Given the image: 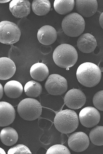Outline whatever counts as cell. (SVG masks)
I'll return each mask as SVG.
<instances>
[{
  "instance_id": "9a60e30c",
  "label": "cell",
  "mask_w": 103,
  "mask_h": 154,
  "mask_svg": "<svg viewBox=\"0 0 103 154\" xmlns=\"http://www.w3.org/2000/svg\"><path fill=\"white\" fill-rule=\"evenodd\" d=\"M77 47L82 52L89 54L94 51L97 46L95 37L89 33L83 34L78 38Z\"/></svg>"
},
{
  "instance_id": "5bb4252c",
  "label": "cell",
  "mask_w": 103,
  "mask_h": 154,
  "mask_svg": "<svg viewBox=\"0 0 103 154\" xmlns=\"http://www.w3.org/2000/svg\"><path fill=\"white\" fill-rule=\"evenodd\" d=\"M57 33L55 29L50 26L42 27L38 30V40L41 44L46 45H51L57 39Z\"/></svg>"
},
{
  "instance_id": "7c38bea8",
  "label": "cell",
  "mask_w": 103,
  "mask_h": 154,
  "mask_svg": "<svg viewBox=\"0 0 103 154\" xmlns=\"http://www.w3.org/2000/svg\"><path fill=\"white\" fill-rule=\"evenodd\" d=\"M16 115L12 105L6 102H0V126L6 127L11 124L15 119Z\"/></svg>"
},
{
  "instance_id": "ffe728a7",
  "label": "cell",
  "mask_w": 103,
  "mask_h": 154,
  "mask_svg": "<svg viewBox=\"0 0 103 154\" xmlns=\"http://www.w3.org/2000/svg\"><path fill=\"white\" fill-rule=\"evenodd\" d=\"M33 11L36 15L43 16L46 15L51 10L50 2L47 0H35L32 2Z\"/></svg>"
},
{
  "instance_id": "e0dca14e",
  "label": "cell",
  "mask_w": 103,
  "mask_h": 154,
  "mask_svg": "<svg viewBox=\"0 0 103 154\" xmlns=\"http://www.w3.org/2000/svg\"><path fill=\"white\" fill-rule=\"evenodd\" d=\"M4 91L8 97L11 98H17L22 95L23 92V87L21 84L16 81H9L5 85Z\"/></svg>"
},
{
  "instance_id": "ac0fdd59",
  "label": "cell",
  "mask_w": 103,
  "mask_h": 154,
  "mask_svg": "<svg viewBox=\"0 0 103 154\" xmlns=\"http://www.w3.org/2000/svg\"><path fill=\"white\" fill-rule=\"evenodd\" d=\"M30 74L34 80L41 82L47 78L49 75V70L45 64L42 63H38L31 66Z\"/></svg>"
},
{
  "instance_id": "30bf717a",
  "label": "cell",
  "mask_w": 103,
  "mask_h": 154,
  "mask_svg": "<svg viewBox=\"0 0 103 154\" xmlns=\"http://www.w3.org/2000/svg\"><path fill=\"white\" fill-rule=\"evenodd\" d=\"M68 145L73 151L80 152L85 151L89 145V137L84 132H76L72 133L68 139Z\"/></svg>"
},
{
  "instance_id": "44dd1931",
  "label": "cell",
  "mask_w": 103,
  "mask_h": 154,
  "mask_svg": "<svg viewBox=\"0 0 103 154\" xmlns=\"http://www.w3.org/2000/svg\"><path fill=\"white\" fill-rule=\"evenodd\" d=\"M74 0L60 1L56 0L54 2L53 6L56 12L61 15H65L70 13L75 6Z\"/></svg>"
},
{
  "instance_id": "4fadbf2b",
  "label": "cell",
  "mask_w": 103,
  "mask_h": 154,
  "mask_svg": "<svg viewBox=\"0 0 103 154\" xmlns=\"http://www.w3.org/2000/svg\"><path fill=\"white\" fill-rule=\"evenodd\" d=\"M75 2L77 11L78 14L83 17H90L97 11L98 4L96 0H76Z\"/></svg>"
},
{
  "instance_id": "52a82bcc",
  "label": "cell",
  "mask_w": 103,
  "mask_h": 154,
  "mask_svg": "<svg viewBox=\"0 0 103 154\" xmlns=\"http://www.w3.org/2000/svg\"><path fill=\"white\" fill-rule=\"evenodd\" d=\"M45 87L49 94L52 95H61L65 94L67 90V82L61 75L53 74L48 77Z\"/></svg>"
},
{
  "instance_id": "d4e9b609",
  "label": "cell",
  "mask_w": 103,
  "mask_h": 154,
  "mask_svg": "<svg viewBox=\"0 0 103 154\" xmlns=\"http://www.w3.org/2000/svg\"><path fill=\"white\" fill-rule=\"evenodd\" d=\"M93 103L97 109L103 111V90L95 94L93 97Z\"/></svg>"
},
{
  "instance_id": "603a6c76",
  "label": "cell",
  "mask_w": 103,
  "mask_h": 154,
  "mask_svg": "<svg viewBox=\"0 0 103 154\" xmlns=\"http://www.w3.org/2000/svg\"><path fill=\"white\" fill-rule=\"evenodd\" d=\"M92 143L97 146L103 145V126H97L93 128L89 134Z\"/></svg>"
},
{
  "instance_id": "484cf974",
  "label": "cell",
  "mask_w": 103,
  "mask_h": 154,
  "mask_svg": "<svg viewBox=\"0 0 103 154\" xmlns=\"http://www.w3.org/2000/svg\"><path fill=\"white\" fill-rule=\"evenodd\" d=\"M32 153L28 148L22 144H18L9 149L8 154Z\"/></svg>"
},
{
  "instance_id": "2e32d148",
  "label": "cell",
  "mask_w": 103,
  "mask_h": 154,
  "mask_svg": "<svg viewBox=\"0 0 103 154\" xmlns=\"http://www.w3.org/2000/svg\"><path fill=\"white\" fill-rule=\"evenodd\" d=\"M14 62L7 57L0 58V79L7 80L13 76L16 71Z\"/></svg>"
},
{
  "instance_id": "8fae6325",
  "label": "cell",
  "mask_w": 103,
  "mask_h": 154,
  "mask_svg": "<svg viewBox=\"0 0 103 154\" xmlns=\"http://www.w3.org/2000/svg\"><path fill=\"white\" fill-rule=\"evenodd\" d=\"M31 5L27 0H13L9 4V9L14 17L22 18L30 14Z\"/></svg>"
},
{
  "instance_id": "f1b7e54d",
  "label": "cell",
  "mask_w": 103,
  "mask_h": 154,
  "mask_svg": "<svg viewBox=\"0 0 103 154\" xmlns=\"http://www.w3.org/2000/svg\"><path fill=\"white\" fill-rule=\"evenodd\" d=\"M0 153L6 154V153L5 152V151L1 148H0Z\"/></svg>"
},
{
  "instance_id": "d6986e66",
  "label": "cell",
  "mask_w": 103,
  "mask_h": 154,
  "mask_svg": "<svg viewBox=\"0 0 103 154\" xmlns=\"http://www.w3.org/2000/svg\"><path fill=\"white\" fill-rule=\"evenodd\" d=\"M0 137L2 142L8 146L14 145L17 142L18 138L16 130L10 127L3 128L1 131Z\"/></svg>"
},
{
  "instance_id": "83f0119b",
  "label": "cell",
  "mask_w": 103,
  "mask_h": 154,
  "mask_svg": "<svg viewBox=\"0 0 103 154\" xmlns=\"http://www.w3.org/2000/svg\"><path fill=\"white\" fill-rule=\"evenodd\" d=\"M0 85H1V88H0V90H0V99L1 100L3 96L4 89H3V86L1 84H0Z\"/></svg>"
},
{
  "instance_id": "cb8c5ba5",
  "label": "cell",
  "mask_w": 103,
  "mask_h": 154,
  "mask_svg": "<svg viewBox=\"0 0 103 154\" xmlns=\"http://www.w3.org/2000/svg\"><path fill=\"white\" fill-rule=\"evenodd\" d=\"M46 154H71V153L69 149L66 146L61 144H56L49 148Z\"/></svg>"
},
{
  "instance_id": "9c48e42d",
  "label": "cell",
  "mask_w": 103,
  "mask_h": 154,
  "mask_svg": "<svg viewBox=\"0 0 103 154\" xmlns=\"http://www.w3.org/2000/svg\"><path fill=\"white\" fill-rule=\"evenodd\" d=\"M86 101V96L85 94L81 90L77 89L69 91L64 99V102L67 106L72 109L81 108L85 105Z\"/></svg>"
},
{
  "instance_id": "4316f807",
  "label": "cell",
  "mask_w": 103,
  "mask_h": 154,
  "mask_svg": "<svg viewBox=\"0 0 103 154\" xmlns=\"http://www.w3.org/2000/svg\"><path fill=\"white\" fill-rule=\"evenodd\" d=\"M100 25L103 29V12L101 14L99 19Z\"/></svg>"
},
{
  "instance_id": "ba28073f",
  "label": "cell",
  "mask_w": 103,
  "mask_h": 154,
  "mask_svg": "<svg viewBox=\"0 0 103 154\" xmlns=\"http://www.w3.org/2000/svg\"><path fill=\"white\" fill-rule=\"evenodd\" d=\"M101 115L99 111L92 107H87L83 109L79 115L80 121L83 126L92 128L99 124Z\"/></svg>"
},
{
  "instance_id": "3957f363",
  "label": "cell",
  "mask_w": 103,
  "mask_h": 154,
  "mask_svg": "<svg viewBox=\"0 0 103 154\" xmlns=\"http://www.w3.org/2000/svg\"><path fill=\"white\" fill-rule=\"evenodd\" d=\"M78 58L76 50L74 47L69 44L59 45L53 52V60L61 68L69 69L76 63Z\"/></svg>"
},
{
  "instance_id": "7402d4cb",
  "label": "cell",
  "mask_w": 103,
  "mask_h": 154,
  "mask_svg": "<svg viewBox=\"0 0 103 154\" xmlns=\"http://www.w3.org/2000/svg\"><path fill=\"white\" fill-rule=\"evenodd\" d=\"M42 87L40 83L35 81H29L24 87V91L28 97L37 98L41 94Z\"/></svg>"
},
{
  "instance_id": "6da1fadb",
  "label": "cell",
  "mask_w": 103,
  "mask_h": 154,
  "mask_svg": "<svg viewBox=\"0 0 103 154\" xmlns=\"http://www.w3.org/2000/svg\"><path fill=\"white\" fill-rule=\"evenodd\" d=\"M77 78L80 83L87 88H91L98 84L101 78L99 67L91 62H85L78 67Z\"/></svg>"
},
{
  "instance_id": "277c9868",
  "label": "cell",
  "mask_w": 103,
  "mask_h": 154,
  "mask_svg": "<svg viewBox=\"0 0 103 154\" xmlns=\"http://www.w3.org/2000/svg\"><path fill=\"white\" fill-rule=\"evenodd\" d=\"M85 25L84 18L76 13L67 14L63 18L62 23L63 32L67 36L72 37L81 35L85 30Z\"/></svg>"
},
{
  "instance_id": "f546056e",
  "label": "cell",
  "mask_w": 103,
  "mask_h": 154,
  "mask_svg": "<svg viewBox=\"0 0 103 154\" xmlns=\"http://www.w3.org/2000/svg\"><path fill=\"white\" fill-rule=\"evenodd\" d=\"M10 1H1V3H7V2H9Z\"/></svg>"
},
{
  "instance_id": "7a4b0ae2",
  "label": "cell",
  "mask_w": 103,
  "mask_h": 154,
  "mask_svg": "<svg viewBox=\"0 0 103 154\" xmlns=\"http://www.w3.org/2000/svg\"><path fill=\"white\" fill-rule=\"evenodd\" d=\"M54 124L60 132L70 134L75 131L79 126V117L74 110L70 109L61 110L56 115Z\"/></svg>"
},
{
  "instance_id": "5b68a950",
  "label": "cell",
  "mask_w": 103,
  "mask_h": 154,
  "mask_svg": "<svg viewBox=\"0 0 103 154\" xmlns=\"http://www.w3.org/2000/svg\"><path fill=\"white\" fill-rule=\"evenodd\" d=\"M42 108L41 103L36 99L27 98L22 100L18 106L20 116L27 121H33L40 117Z\"/></svg>"
},
{
  "instance_id": "8992f818",
  "label": "cell",
  "mask_w": 103,
  "mask_h": 154,
  "mask_svg": "<svg viewBox=\"0 0 103 154\" xmlns=\"http://www.w3.org/2000/svg\"><path fill=\"white\" fill-rule=\"evenodd\" d=\"M21 35L16 24L8 21L0 23V42L3 44L12 45L18 42Z\"/></svg>"
}]
</instances>
